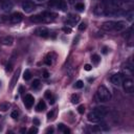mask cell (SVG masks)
Returning <instances> with one entry per match:
<instances>
[{
	"mask_svg": "<svg viewBox=\"0 0 134 134\" xmlns=\"http://www.w3.org/2000/svg\"><path fill=\"white\" fill-rule=\"evenodd\" d=\"M80 102V96L78 94H72L71 95V103L72 104H78Z\"/></svg>",
	"mask_w": 134,
	"mask_h": 134,
	"instance_id": "obj_23",
	"label": "cell"
},
{
	"mask_svg": "<svg viewBox=\"0 0 134 134\" xmlns=\"http://www.w3.org/2000/svg\"><path fill=\"white\" fill-rule=\"evenodd\" d=\"M30 20L31 21V22H34V23H44V20H43V17H42L41 14L31 16L30 18Z\"/></svg>",
	"mask_w": 134,
	"mask_h": 134,
	"instance_id": "obj_16",
	"label": "cell"
},
{
	"mask_svg": "<svg viewBox=\"0 0 134 134\" xmlns=\"http://www.w3.org/2000/svg\"><path fill=\"white\" fill-rule=\"evenodd\" d=\"M36 109H37L38 112H41V111L45 110V109H46V105L44 103V101H40V102H39L38 105H37V107H36Z\"/></svg>",
	"mask_w": 134,
	"mask_h": 134,
	"instance_id": "obj_19",
	"label": "cell"
},
{
	"mask_svg": "<svg viewBox=\"0 0 134 134\" xmlns=\"http://www.w3.org/2000/svg\"><path fill=\"white\" fill-rule=\"evenodd\" d=\"M84 69L86 70V71H90V70L92 69V66H91L90 64H86V65L84 66Z\"/></svg>",
	"mask_w": 134,
	"mask_h": 134,
	"instance_id": "obj_37",
	"label": "cell"
},
{
	"mask_svg": "<svg viewBox=\"0 0 134 134\" xmlns=\"http://www.w3.org/2000/svg\"><path fill=\"white\" fill-rule=\"evenodd\" d=\"M20 68H18L17 69V71L14 73L13 75V78H12V80H11V84H9V88L11 89H14V87L16 86V84H17V82H18V80H19V75H20Z\"/></svg>",
	"mask_w": 134,
	"mask_h": 134,
	"instance_id": "obj_12",
	"label": "cell"
},
{
	"mask_svg": "<svg viewBox=\"0 0 134 134\" xmlns=\"http://www.w3.org/2000/svg\"><path fill=\"white\" fill-rule=\"evenodd\" d=\"M33 124L35 126H39V125H40V121H39L38 118H34L33 119Z\"/></svg>",
	"mask_w": 134,
	"mask_h": 134,
	"instance_id": "obj_39",
	"label": "cell"
},
{
	"mask_svg": "<svg viewBox=\"0 0 134 134\" xmlns=\"http://www.w3.org/2000/svg\"><path fill=\"white\" fill-rule=\"evenodd\" d=\"M19 92H20V93H23V87L22 86H20V88H19Z\"/></svg>",
	"mask_w": 134,
	"mask_h": 134,
	"instance_id": "obj_44",
	"label": "cell"
},
{
	"mask_svg": "<svg viewBox=\"0 0 134 134\" xmlns=\"http://www.w3.org/2000/svg\"><path fill=\"white\" fill-rule=\"evenodd\" d=\"M124 80H125V75H124V73H115V74H113L111 77L112 84H114L115 86H117V87L121 86Z\"/></svg>",
	"mask_w": 134,
	"mask_h": 134,
	"instance_id": "obj_5",
	"label": "cell"
},
{
	"mask_svg": "<svg viewBox=\"0 0 134 134\" xmlns=\"http://www.w3.org/2000/svg\"><path fill=\"white\" fill-rule=\"evenodd\" d=\"M84 87V83H83V81H78V82H75V84H74V88H77V89H81Z\"/></svg>",
	"mask_w": 134,
	"mask_h": 134,
	"instance_id": "obj_26",
	"label": "cell"
},
{
	"mask_svg": "<svg viewBox=\"0 0 134 134\" xmlns=\"http://www.w3.org/2000/svg\"><path fill=\"white\" fill-rule=\"evenodd\" d=\"M53 115H55V110L49 111V112L47 113V118H48V119H52V118H53Z\"/></svg>",
	"mask_w": 134,
	"mask_h": 134,
	"instance_id": "obj_34",
	"label": "cell"
},
{
	"mask_svg": "<svg viewBox=\"0 0 134 134\" xmlns=\"http://www.w3.org/2000/svg\"><path fill=\"white\" fill-rule=\"evenodd\" d=\"M121 85L127 93H132L134 91V82L132 79H125Z\"/></svg>",
	"mask_w": 134,
	"mask_h": 134,
	"instance_id": "obj_4",
	"label": "cell"
},
{
	"mask_svg": "<svg viewBox=\"0 0 134 134\" xmlns=\"http://www.w3.org/2000/svg\"><path fill=\"white\" fill-rule=\"evenodd\" d=\"M48 77H49V73H48V71H46V70H44V71H43V78L47 79Z\"/></svg>",
	"mask_w": 134,
	"mask_h": 134,
	"instance_id": "obj_40",
	"label": "cell"
},
{
	"mask_svg": "<svg viewBox=\"0 0 134 134\" xmlns=\"http://www.w3.org/2000/svg\"><path fill=\"white\" fill-rule=\"evenodd\" d=\"M96 97L99 102H109L111 99V93L109 91V89L107 87H105L104 85H101V86L97 88L96 91Z\"/></svg>",
	"mask_w": 134,
	"mask_h": 134,
	"instance_id": "obj_2",
	"label": "cell"
},
{
	"mask_svg": "<svg viewBox=\"0 0 134 134\" xmlns=\"http://www.w3.org/2000/svg\"><path fill=\"white\" fill-rule=\"evenodd\" d=\"M11 116L14 119H17V118L19 117V112L18 111H13V112H12V114H11Z\"/></svg>",
	"mask_w": 134,
	"mask_h": 134,
	"instance_id": "obj_32",
	"label": "cell"
},
{
	"mask_svg": "<svg viewBox=\"0 0 134 134\" xmlns=\"http://www.w3.org/2000/svg\"><path fill=\"white\" fill-rule=\"evenodd\" d=\"M55 101H56V99H55L53 96H52V97L49 99V104H50V105H53V104H55Z\"/></svg>",
	"mask_w": 134,
	"mask_h": 134,
	"instance_id": "obj_41",
	"label": "cell"
},
{
	"mask_svg": "<svg viewBox=\"0 0 134 134\" xmlns=\"http://www.w3.org/2000/svg\"><path fill=\"white\" fill-rule=\"evenodd\" d=\"M79 30H81V31H83V30H86V23H85V22H82V23L79 25Z\"/></svg>",
	"mask_w": 134,
	"mask_h": 134,
	"instance_id": "obj_33",
	"label": "cell"
},
{
	"mask_svg": "<svg viewBox=\"0 0 134 134\" xmlns=\"http://www.w3.org/2000/svg\"><path fill=\"white\" fill-rule=\"evenodd\" d=\"M23 102H24V105H25L27 108H31V106L35 103V99H34V96L31 95V94H26V95L24 96Z\"/></svg>",
	"mask_w": 134,
	"mask_h": 134,
	"instance_id": "obj_13",
	"label": "cell"
},
{
	"mask_svg": "<svg viewBox=\"0 0 134 134\" xmlns=\"http://www.w3.org/2000/svg\"><path fill=\"white\" fill-rule=\"evenodd\" d=\"M68 1H69V2H72V0H68Z\"/></svg>",
	"mask_w": 134,
	"mask_h": 134,
	"instance_id": "obj_47",
	"label": "cell"
},
{
	"mask_svg": "<svg viewBox=\"0 0 134 134\" xmlns=\"http://www.w3.org/2000/svg\"><path fill=\"white\" fill-rule=\"evenodd\" d=\"M52 96V92H50L49 90H47V91H45V97H46V99H49Z\"/></svg>",
	"mask_w": 134,
	"mask_h": 134,
	"instance_id": "obj_36",
	"label": "cell"
},
{
	"mask_svg": "<svg viewBox=\"0 0 134 134\" xmlns=\"http://www.w3.org/2000/svg\"><path fill=\"white\" fill-rule=\"evenodd\" d=\"M114 22L115 21H107L102 24V30H106V31H111L114 28Z\"/></svg>",
	"mask_w": 134,
	"mask_h": 134,
	"instance_id": "obj_15",
	"label": "cell"
},
{
	"mask_svg": "<svg viewBox=\"0 0 134 134\" xmlns=\"http://www.w3.org/2000/svg\"><path fill=\"white\" fill-rule=\"evenodd\" d=\"M108 112H109V108H107L105 106L95 107L88 114V121H92V123H99L108 114Z\"/></svg>",
	"mask_w": 134,
	"mask_h": 134,
	"instance_id": "obj_1",
	"label": "cell"
},
{
	"mask_svg": "<svg viewBox=\"0 0 134 134\" xmlns=\"http://www.w3.org/2000/svg\"><path fill=\"white\" fill-rule=\"evenodd\" d=\"M13 5H14L13 2L9 1V0H5V1L1 2V9H2V11H4V12H9L13 9Z\"/></svg>",
	"mask_w": 134,
	"mask_h": 134,
	"instance_id": "obj_14",
	"label": "cell"
},
{
	"mask_svg": "<svg viewBox=\"0 0 134 134\" xmlns=\"http://www.w3.org/2000/svg\"><path fill=\"white\" fill-rule=\"evenodd\" d=\"M80 20V17L78 15H73V14H69V16H68V22L70 24H75L78 22V21Z\"/></svg>",
	"mask_w": 134,
	"mask_h": 134,
	"instance_id": "obj_18",
	"label": "cell"
},
{
	"mask_svg": "<svg viewBox=\"0 0 134 134\" xmlns=\"http://www.w3.org/2000/svg\"><path fill=\"white\" fill-rule=\"evenodd\" d=\"M58 129H59V131H61V132H64L66 127H65L64 124H59V125H58Z\"/></svg>",
	"mask_w": 134,
	"mask_h": 134,
	"instance_id": "obj_31",
	"label": "cell"
},
{
	"mask_svg": "<svg viewBox=\"0 0 134 134\" xmlns=\"http://www.w3.org/2000/svg\"><path fill=\"white\" fill-rule=\"evenodd\" d=\"M43 17V20H44V23H49L53 21L56 19V15L52 13H50V12H44V13L41 14Z\"/></svg>",
	"mask_w": 134,
	"mask_h": 134,
	"instance_id": "obj_8",
	"label": "cell"
},
{
	"mask_svg": "<svg viewBox=\"0 0 134 134\" xmlns=\"http://www.w3.org/2000/svg\"><path fill=\"white\" fill-rule=\"evenodd\" d=\"M48 5L50 8H55V9H58L60 11H63L65 12L67 9V2L66 0H50L48 2Z\"/></svg>",
	"mask_w": 134,
	"mask_h": 134,
	"instance_id": "obj_3",
	"label": "cell"
},
{
	"mask_svg": "<svg viewBox=\"0 0 134 134\" xmlns=\"http://www.w3.org/2000/svg\"><path fill=\"white\" fill-rule=\"evenodd\" d=\"M0 118H1V115H0Z\"/></svg>",
	"mask_w": 134,
	"mask_h": 134,
	"instance_id": "obj_48",
	"label": "cell"
},
{
	"mask_svg": "<svg viewBox=\"0 0 134 134\" xmlns=\"http://www.w3.org/2000/svg\"><path fill=\"white\" fill-rule=\"evenodd\" d=\"M9 108V104L6 103V102H2L0 103V110L1 111H6Z\"/></svg>",
	"mask_w": 134,
	"mask_h": 134,
	"instance_id": "obj_20",
	"label": "cell"
},
{
	"mask_svg": "<svg viewBox=\"0 0 134 134\" xmlns=\"http://www.w3.org/2000/svg\"><path fill=\"white\" fill-rule=\"evenodd\" d=\"M30 78H31L30 71L28 69H26L25 71H24V73H23V79L25 80V81H28V80H30Z\"/></svg>",
	"mask_w": 134,
	"mask_h": 134,
	"instance_id": "obj_22",
	"label": "cell"
},
{
	"mask_svg": "<svg viewBox=\"0 0 134 134\" xmlns=\"http://www.w3.org/2000/svg\"><path fill=\"white\" fill-rule=\"evenodd\" d=\"M1 42H2V44H3V45H8V46H9V45L13 44V42H14V38L12 37V36H5V37L2 38Z\"/></svg>",
	"mask_w": 134,
	"mask_h": 134,
	"instance_id": "obj_17",
	"label": "cell"
},
{
	"mask_svg": "<svg viewBox=\"0 0 134 134\" xmlns=\"http://www.w3.org/2000/svg\"><path fill=\"white\" fill-rule=\"evenodd\" d=\"M39 86H40V81H39L38 79H37V80H34L33 84H31V88H34V89H37Z\"/></svg>",
	"mask_w": 134,
	"mask_h": 134,
	"instance_id": "obj_27",
	"label": "cell"
},
{
	"mask_svg": "<svg viewBox=\"0 0 134 134\" xmlns=\"http://www.w3.org/2000/svg\"><path fill=\"white\" fill-rule=\"evenodd\" d=\"M105 11H106V5H105V3H99L97 5H95V8H94V14L97 16L105 15Z\"/></svg>",
	"mask_w": 134,
	"mask_h": 134,
	"instance_id": "obj_10",
	"label": "cell"
},
{
	"mask_svg": "<svg viewBox=\"0 0 134 134\" xmlns=\"http://www.w3.org/2000/svg\"><path fill=\"white\" fill-rule=\"evenodd\" d=\"M45 63L47 65H52V55H48L47 57H46V59H45Z\"/></svg>",
	"mask_w": 134,
	"mask_h": 134,
	"instance_id": "obj_29",
	"label": "cell"
},
{
	"mask_svg": "<svg viewBox=\"0 0 134 134\" xmlns=\"http://www.w3.org/2000/svg\"><path fill=\"white\" fill-rule=\"evenodd\" d=\"M13 63H14V57L13 58H12V59H11V61H9V64L8 65H6V68H5V70H6V71H11V70H12V68H13Z\"/></svg>",
	"mask_w": 134,
	"mask_h": 134,
	"instance_id": "obj_24",
	"label": "cell"
},
{
	"mask_svg": "<svg viewBox=\"0 0 134 134\" xmlns=\"http://www.w3.org/2000/svg\"><path fill=\"white\" fill-rule=\"evenodd\" d=\"M35 34L41 38H47L49 36V30L45 26H39L35 30Z\"/></svg>",
	"mask_w": 134,
	"mask_h": 134,
	"instance_id": "obj_6",
	"label": "cell"
},
{
	"mask_svg": "<svg viewBox=\"0 0 134 134\" xmlns=\"http://www.w3.org/2000/svg\"><path fill=\"white\" fill-rule=\"evenodd\" d=\"M133 19H134V12L131 11V12H129L128 15H127V20H128L129 22H132Z\"/></svg>",
	"mask_w": 134,
	"mask_h": 134,
	"instance_id": "obj_25",
	"label": "cell"
},
{
	"mask_svg": "<svg viewBox=\"0 0 134 134\" xmlns=\"http://www.w3.org/2000/svg\"><path fill=\"white\" fill-rule=\"evenodd\" d=\"M22 20H23V16H22V14L18 13V12H17V13H14L13 15L9 17V21H11L12 23H14V24H16V23H20Z\"/></svg>",
	"mask_w": 134,
	"mask_h": 134,
	"instance_id": "obj_9",
	"label": "cell"
},
{
	"mask_svg": "<svg viewBox=\"0 0 134 134\" xmlns=\"http://www.w3.org/2000/svg\"><path fill=\"white\" fill-rule=\"evenodd\" d=\"M127 28V24L125 21H116L114 22V31H123Z\"/></svg>",
	"mask_w": 134,
	"mask_h": 134,
	"instance_id": "obj_11",
	"label": "cell"
},
{
	"mask_svg": "<svg viewBox=\"0 0 134 134\" xmlns=\"http://www.w3.org/2000/svg\"><path fill=\"white\" fill-rule=\"evenodd\" d=\"M103 53H104V55H107V53H108V48H107L106 46L103 47Z\"/></svg>",
	"mask_w": 134,
	"mask_h": 134,
	"instance_id": "obj_43",
	"label": "cell"
},
{
	"mask_svg": "<svg viewBox=\"0 0 134 134\" xmlns=\"http://www.w3.org/2000/svg\"><path fill=\"white\" fill-rule=\"evenodd\" d=\"M20 132H21V133H25V132H26V130H25L24 128H22V129L20 130Z\"/></svg>",
	"mask_w": 134,
	"mask_h": 134,
	"instance_id": "obj_45",
	"label": "cell"
},
{
	"mask_svg": "<svg viewBox=\"0 0 134 134\" xmlns=\"http://www.w3.org/2000/svg\"><path fill=\"white\" fill-rule=\"evenodd\" d=\"M22 9L25 13H31L35 9V3L30 0H25L22 3Z\"/></svg>",
	"mask_w": 134,
	"mask_h": 134,
	"instance_id": "obj_7",
	"label": "cell"
},
{
	"mask_svg": "<svg viewBox=\"0 0 134 134\" xmlns=\"http://www.w3.org/2000/svg\"><path fill=\"white\" fill-rule=\"evenodd\" d=\"M63 31H64V33H66V34H70V33H71V28L64 26V27H63Z\"/></svg>",
	"mask_w": 134,
	"mask_h": 134,
	"instance_id": "obj_38",
	"label": "cell"
},
{
	"mask_svg": "<svg viewBox=\"0 0 134 134\" xmlns=\"http://www.w3.org/2000/svg\"><path fill=\"white\" fill-rule=\"evenodd\" d=\"M75 9H77L79 12H83L85 9V5L83 3H77L75 4Z\"/></svg>",
	"mask_w": 134,
	"mask_h": 134,
	"instance_id": "obj_28",
	"label": "cell"
},
{
	"mask_svg": "<svg viewBox=\"0 0 134 134\" xmlns=\"http://www.w3.org/2000/svg\"><path fill=\"white\" fill-rule=\"evenodd\" d=\"M37 1H40L41 2V1H44V0H37Z\"/></svg>",
	"mask_w": 134,
	"mask_h": 134,
	"instance_id": "obj_46",
	"label": "cell"
},
{
	"mask_svg": "<svg viewBox=\"0 0 134 134\" xmlns=\"http://www.w3.org/2000/svg\"><path fill=\"white\" fill-rule=\"evenodd\" d=\"M91 60H92V62H93V64H95V65H97L101 62V58H99V55H93L91 57Z\"/></svg>",
	"mask_w": 134,
	"mask_h": 134,
	"instance_id": "obj_21",
	"label": "cell"
},
{
	"mask_svg": "<svg viewBox=\"0 0 134 134\" xmlns=\"http://www.w3.org/2000/svg\"><path fill=\"white\" fill-rule=\"evenodd\" d=\"M28 133L33 134V133H38V129L36 128V127H33V128H30V130H28Z\"/></svg>",
	"mask_w": 134,
	"mask_h": 134,
	"instance_id": "obj_35",
	"label": "cell"
},
{
	"mask_svg": "<svg viewBox=\"0 0 134 134\" xmlns=\"http://www.w3.org/2000/svg\"><path fill=\"white\" fill-rule=\"evenodd\" d=\"M78 112L81 113V114L84 113V112H85V106H84V105H80V106L78 107Z\"/></svg>",
	"mask_w": 134,
	"mask_h": 134,
	"instance_id": "obj_30",
	"label": "cell"
},
{
	"mask_svg": "<svg viewBox=\"0 0 134 134\" xmlns=\"http://www.w3.org/2000/svg\"><path fill=\"white\" fill-rule=\"evenodd\" d=\"M53 132V128L52 127H49V128L46 130V133H52Z\"/></svg>",
	"mask_w": 134,
	"mask_h": 134,
	"instance_id": "obj_42",
	"label": "cell"
}]
</instances>
